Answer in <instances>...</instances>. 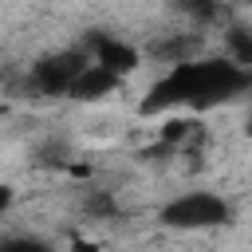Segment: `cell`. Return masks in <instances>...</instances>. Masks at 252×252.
I'll use <instances>...</instances> for the list:
<instances>
[{"mask_svg": "<svg viewBox=\"0 0 252 252\" xmlns=\"http://www.w3.org/2000/svg\"><path fill=\"white\" fill-rule=\"evenodd\" d=\"M158 224H161V228H173V232H209V228H224V224H232V205H228L220 193L189 189V193L169 197V201L158 209Z\"/></svg>", "mask_w": 252, "mask_h": 252, "instance_id": "obj_2", "label": "cell"}, {"mask_svg": "<svg viewBox=\"0 0 252 252\" xmlns=\"http://www.w3.org/2000/svg\"><path fill=\"white\" fill-rule=\"evenodd\" d=\"M224 59H232L244 71H252V28H240V24L224 28Z\"/></svg>", "mask_w": 252, "mask_h": 252, "instance_id": "obj_6", "label": "cell"}, {"mask_svg": "<svg viewBox=\"0 0 252 252\" xmlns=\"http://www.w3.org/2000/svg\"><path fill=\"white\" fill-rule=\"evenodd\" d=\"M0 252H51V244L35 236H12V240H0Z\"/></svg>", "mask_w": 252, "mask_h": 252, "instance_id": "obj_7", "label": "cell"}, {"mask_svg": "<svg viewBox=\"0 0 252 252\" xmlns=\"http://www.w3.org/2000/svg\"><path fill=\"white\" fill-rule=\"evenodd\" d=\"M83 51L91 55V63H98L102 71H110V75H118V79H126V75H134V71L142 67V51H138L130 39L110 35V32H91V35L83 39Z\"/></svg>", "mask_w": 252, "mask_h": 252, "instance_id": "obj_4", "label": "cell"}, {"mask_svg": "<svg viewBox=\"0 0 252 252\" xmlns=\"http://www.w3.org/2000/svg\"><path fill=\"white\" fill-rule=\"evenodd\" d=\"M244 91H252V71L236 67L224 55H197L189 63L165 67L146 91V98L138 102V110L142 114H165V110L201 114V110L240 98Z\"/></svg>", "mask_w": 252, "mask_h": 252, "instance_id": "obj_1", "label": "cell"}, {"mask_svg": "<svg viewBox=\"0 0 252 252\" xmlns=\"http://www.w3.org/2000/svg\"><path fill=\"white\" fill-rule=\"evenodd\" d=\"M248 126H252V110H248Z\"/></svg>", "mask_w": 252, "mask_h": 252, "instance_id": "obj_9", "label": "cell"}, {"mask_svg": "<svg viewBox=\"0 0 252 252\" xmlns=\"http://www.w3.org/2000/svg\"><path fill=\"white\" fill-rule=\"evenodd\" d=\"M118 87H122V79H118V75L102 71L98 63H87V67H83V75L71 83L67 98H71V102H106Z\"/></svg>", "mask_w": 252, "mask_h": 252, "instance_id": "obj_5", "label": "cell"}, {"mask_svg": "<svg viewBox=\"0 0 252 252\" xmlns=\"http://www.w3.org/2000/svg\"><path fill=\"white\" fill-rule=\"evenodd\" d=\"M87 63H91V55L83 51V43H79V47H63V51L39 55V59L32 63V71H28V83H32V91L43 94V98H67L71 83L83 75Z\"/></svg>", "mask_w": 252, "mask_h": 252, "instance_id": "obj_3", "label": "cell"}, {"mask_svg": "<svg viewBox=\"0 0 252 252\" xmlns=\"http://www.w3.org/2000/svg\"><path fill=\"white\" fill-rule=\"evenodd\" d=\"M12 205H16V189H12V185H4V181H0V217H4V213H8V209H12Z\"/></svg>", "mask_w": 252, "mask_h": 252, "instance_id": "obj_8", "label": "cell"}]
</instances>
